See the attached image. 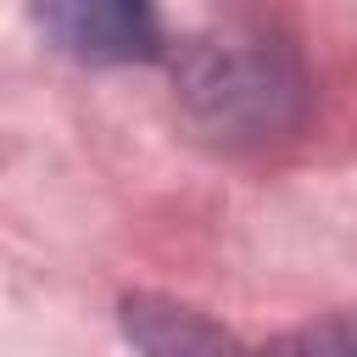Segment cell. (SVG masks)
Here are the masks:
<instances>
[{"label":"cell","mask_w":357,"mask_h":357,"mask_svg":"<svg viewBox=\"0 0 357 357\" xmlns=\"http://www.w3.org/2000/svg\"><path fill=\"white\" fill-rule=\"evenodd\" d=\"M173 106L195 139L257 151L301 123L307 78L290 45L262 33H195L167 56Z\"/></svg>","instance_id":"6da1fadb"},{"label":"cell","mask_w":357,"mask_h":357,"mask_svg":"<svg viewBox=\"0 0 357 357\" xmlns=\"http://www.w3.org/2000/svg\"><path fill=\"white\" fill-rule=\"evenodd\" d=\"M33 22L84 67H128L167 50L156 0H33Z\"/></svg>","instance_id":"7a4b0ae2"},{"label":"cell","mask_w":357,"mask_h":357,"mask_svg":"<svg viewBox=\"0 0 357 357\" xmlns=\"http://www.w3.org/2000/svg\"><path fill=\"white\" fill-rule=\"evenodd\" d=\"M123 335L139 346V351H156V357H184V351H223L234 346V335L223 324H212L206 312L195 307H178L167 296H128L123 301Z\"/></svg>","instance_id":"3957f363"},{"label":"cell","mask_w":357,"mask_h":357,"mask_svg":"<svg viewBox=\"0 0 357 357\" xmlns=\"http://www.w3.org/2000/svg\"><path fill=\"white\" fill-rule=\"evenodd\" d=\"M273 346H290V351H357V318L340 312V318H329V324H312V329L279 335Z\"/></svg>","instance_id":"277c9868"}]
</instances>
